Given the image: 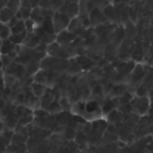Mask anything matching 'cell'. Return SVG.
Listing matches in <instances>:
<instances>
[{
	"mask_svg": "<svg viewBox=\"0 0 153 153\" xmlns=\"http://www.w3.org/2000/svg\"><path fill=\"white\" fill-rule=\"evenodd\" d=\"M52 21H53V26H54L55 33H60V32L64 31L66 27L68 26L69 22H70V17L67 14L58 11L53 14Z\"/></svg>",
	"mask_w": 153,
	"mask_h": 153,
	"instance_id": "obj_1",
	"label": "cell"
},
{
	"mask_svg": "<svg viewBox=\"0 0 153 153\" xmlns=\"http://www.w3.org/2000/svg\"><path fill=\"white\" fill-rule=\"evenodd\" d=\"M41 42V39L40 37L35 33H27V35L25 37V40L24 42V43L22 45L28 47V48H35L39 43Z\"/></svg>",
	"mask_w": 153,
	"mask_h": 153,
	"instance_id": "obj_2",
	"label": "cell"
},
{
	"mask_svg": "<svg viewBox=\"0 0 153 153\" xmlns=\"http://www.w3.org/2000/svg\"><path fill=\"white\" fill-rule=\"evenodd\" d=\"M16 45L12 41H10L9 39L4 40L2 42V44L0 46V52H1V55H6V54H10L14 51H16Z\"/></svg>",
	"mask_w": 153,
	"mask_h": 153,
	"instance_id": "obj_3",
	"label": "cell"
},
{
	"mask_svg": "<svg viewBox=\"0 0 153 153\" xmlns=\"http://www.w3.org/2000/svg\"><path fill=\"white\" fill-rule=\"evenodd\" d=\"M33 79L34 82L43 84L46 86L48 83V70H46L44 68H41L38 72H36L33 76Z\"/></svg>",
	"mask_w": 153,
	"mask_h": 153,
	"instance_id": "obj_4",
	"label": "cell"
},
{
	"mask_svg": "<svg viewBox=\"0 0 153 153\" xmlns=\"http://www.w3.org/2000/svg\"><path fill=\"white\" fill-rule=\"evenodd\" d=\"M75 39V35L71 34L70 32H67V31H62L59 33L58 37L56 38L57 42L61 44V45H67L69 43V42H71L72 40Z\"/></svg>",
	"mask_w": 153,
	"mask_h": 153,
	"instance_id": "obj_5",
	"label": "cell"
},
{
	"mask_svg": "<svg viewBox=\"0 0 153 153\" xmlns=\"http://www.w3.org/2000/svg\"><path fill=\"white\" fill-rule=\"evenodd\" d=\"M30 88H31V90H32L33 94L36 97H42L45 94V92L47 90V88H46L45 85L40 84V83L34 82V81L31 84Z\"/></svg>",
	"mask_w": 153,
	"mask_h": 153,
	"instance_id": "obj_6",
	"label": "cell"
},
{
	"mask_svg": "<svg viewBox=\"0 0 153 153\" xmlns=\"http://www.w3.org/2000/svg\"><path fill=\"white\" fill-rule=\"evenodd\" d=\"M15 12H13L9 7H7V6L4 7L3 8L0 9V21L5 23V24H7L9 22V20L15 16Z\"/></svg>",
	"mask_w": 153,
	"mask_h": 153,
	"instance_id": "obj_7",
	"label": "cell"
},
{
	"mask_svg": "<svg viewBox=\"0 0 153 153\" xmlns=\"http://www.w3.org/2000/svg\"><path fill=\"white\" fill-rule=\"evenodd\" d=\"M76 61L80 65L81 68H83L84 69H90L92 68H94V66L96 65V62L94 60H92V59L85 57V56H80L76 59Z\"/></svg>",
	"mask_w": 153,
	"mask_h": 153,
	"instance_id": "obj_8",
	"label": "cell"
},
{
	"mask_svg": "<svg viewBox=\"0 0 153 153\" xmlns=\"http://www.w3.org/2000/svg\"><path fill=\"white\" fill-rule=\"evenodd\" d=\"M38 25H40L43 19H44V16L42 15V7H35L32 9V14H31V17Z\"/></svg>",
	"mask_w": 153,
	"mask_h": 153,
	"instance_id": "obj_9",
	"label": "cell"
},
{
	"mask_svg": "<svg viewBox=\"0 0 153 153\" xmlns=\"http://www.w3.org/2000/svg\"><path fill=\"white\" fill-rule=\"evenodd\" d=\"M145 76V70L140 65H138L135 68L134 71L131 75V82L137 84L138 81L141 80L143 79V76Z\"/></svg>",
	"mask_w": 153,
	"mask_h": 153,
	"instance_id": "obj_10",
	"label": "cell"
},
{
	"mask_svg": "<svg viewBox=\"0 0 153 153\" xmlns=\"http://www.w3.org/2000/svg\"><path fill=\"white\" fill-rule=\"evenodd\" d=\"M27 31H25L23 33H12L9 37V40L12 41L15 44H17V45H22L25 40V37L27 35Z\"/></svg>",
	"mask_w": 153,
	"mask_h": 153,
	"instance_id": "obj_11",
	"label": "cell"
},
{
	"mask_svg": "<svg viewBox=\"0 0 153 153\" xmlns=\"http://www.w3.org/2000/svg\"><path fill=\"white\" fill-rule=\"evenodd\" d=\"M26 31V27H25V20L21 19L19 20L12 28H11V33H20Z\"/></svg>",
	"mask_w": 153,
	"mask_h": 153,
	"instance_id": "obj_12",
	"label": "cell"
},
{
	"mask_svg": "<svg viewBox=\"0 0 153 153\" xmlns=\"http://www.w3.org/2000/svg\"><path fill=\"white\" fill-rule=\"evenodd\" d=\"M7 7L16 14L22 7V0H7Z\"/></svg>",
	"mask_w": 153,
	"mask_h": 153,
	"instance_id": "obj_13",
	"label": "cell"
},
{
	"mask_svg": "<svg viewBox=\"0 0 153 153\" xmlns=\"http://www.w3.org/2000/svg\"><path fill=\"white\" fill-rule=\"evenodd\" d=\"M25 27H26V31L28 33H33L35 28L38 26V25L32 19V18H28L26 20H25Z\"/></svg>",
	"mask_w": 153,
	"mask_h": 153,
	"instance_id": "obj_14",
	"label": "cell"
},
{
	"mask_svg": "<svg viewBox=\"0 0 153 153\" xmlns=\"http://www.w3.org/2000/svg\"><path fill=\"white\" fill-rule=\"evenodd\" d=\"M19 20H20V19H18V18L16 16V15H15V16H13V17L9 20V22H8L7 25L10 28H12V27H13V26H14V25H16Z\"/></svg>",
	"mask_w": 153,
	"mask_h": 153,
	"instance_id": "obj_15",
	"label": "cell"
},
{
	"mask_svg": "<svg viewBox=\"0 0 153 153\" xmlns=\"http://www.w3.org/2000/svg\"><path fill=\"white\" fill-rule=\"evenodd\" d=\"M5 88H6V86H5L4 78H1V79H0V97H2Z\"/></svg>",
	"mask_w": 153,
	"mask_h": 153,
	"instance_id": "obj_16",
	"label": "cell"
},
{
	"mask_svg": "<svg viewBox=\"0 0 153 153\" xmlns=\"http://www.w3.org/2000/svg\"><path fill=\"white\" fill-rule=\"evenodd\" d=\"M0 60H1V55H0Z\"/></svg>",
	"mask_w": 153,
	"mask_h": 153,
	"instance_id": "obj_17",
	"label": "cell"
}]
</instances>
